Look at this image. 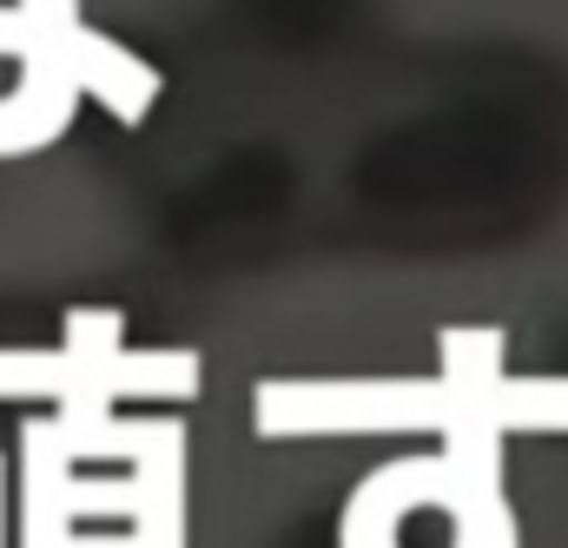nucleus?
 <instances>
[{
  "mask_svg": "<svg viewBox=\"0 0 568 548\" xmlns=\"http://www.w3.org/2000/svg\"><path fill=\"white\" fill-rule=\"evenodd\" d=\"M258 100L219 152L212 232L245 272H456L568 219V53L509 33H404L245 60Z\"/></svg>",
  "mask_w": 568,
  "mask_h": 548,
  "instance_id": "1",
  "label": "nucleus"
},
{
  "mask_svg": "<svg viewBox=\"0 0 568 548\" xmlns=\"http://www.w3.org/2000/svg\"><path fill=\"white\" fill-rule=\"evenodd\" d=\"M536 410L556 429V443H568V317L542 337V357H536Z\"/></svg>",
  "mask_w": 568,
  "mask_h": 548,
  "instance_id": "2",
  "label": "nucleus"
},
{
  "mask_svg": "<svg viewBox=\"0 0 568 548\" xmlns=\"http://www.w3.org/2000/svg\"><path fill=\"white\" fill-rule=\"evenodd\" d=\"M284 548H351V536H344L337 522H311V516H304V522L284 536Z\"/></svg>",
  "mask_w": 568,
  "mask_h": 548,
  "instance_id": "3",
  "label": "nucleus"
}]
</instances>
